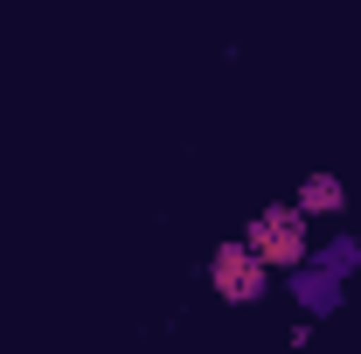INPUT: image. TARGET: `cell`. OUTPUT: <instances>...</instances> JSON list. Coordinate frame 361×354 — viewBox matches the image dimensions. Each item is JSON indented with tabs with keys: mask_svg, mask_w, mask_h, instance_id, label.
Here are the masks:
<instances>
[{
	"mask_svg": "<svg viewBox=\"0 0 361 354\" xmlns=\"http://www.w3.org/2000/svg\"><path fill=\"white\" fill-rule=\"evenodd\" d=\"M243 243H250L271 271H292V264L313 257V216H306L299 202H271V209H257V216L243 222Z\"/></svg>",
	"mask_w": 361,
	"mask_h": 354,
	"instance_id": "obj_1",
	"label": "cell"
},
{
	"mask_svg": "<svg viewBox=\"0 0 361 354\" xmlns=\"http://www.w3.org/2000/svg\"><path fill=\"white\" fill-rule=\"evenodd\" d=\"M271 285H278V271H271L243 236H229V243L209 250V292H216L223 306H257Z\"/></svg>",
	"mask_w": 361,
	"mask_h": 354,
	"instance_id": "obj_2",
	"label": "cell"
},
{
	"mask_svg": "<svg viewBox=\"0 0 361 354\" xmlns=\"http://www.w3.org/2000/svg\"><path fill=\"white\" fill-rule=\"evenodd\" d=\"M278 278H285L292 306L306 312V319H334V312L348 306V285H341L326 264H313V257H306V264H292V271H278Z\"/></svg>",
	"mask_w": 361,
	"mask_h": 354,
	"instance_id": "obj_3",
	"label": "cell"
},
{
	"mask_svg": "<svg viewBox=\"0 0 361 354\" xmlns=\"http://www.w3.org/2000/svg\"><path fill=\"white\" fill-rule=\"evenodd\" d=\"M292 202H299V209H306L313 222H334L341 209H348V181H341V174H326V167H313V174L292 188Z\"/></svg>",
	"mask_w": 361,
	"mask_h": 354,
	"instance_id": "obj_4",
	"label": "cell"
},
{
	"mask_svg": "<svg viewBox=\"0 0 361 354\" xmlns=\"http://www.w3.org/2000/svg\"><path fill=\"white\" fill-rule=\"evenodd\" d=\"M313 264H326L341 285L361 278V236H326V243H313Z\"/></svg>",
	"mask_w": 361,
	"mask_h": 354,
	"instance_id": "obj_5",
	"label": "cell"
}]
</instances>
